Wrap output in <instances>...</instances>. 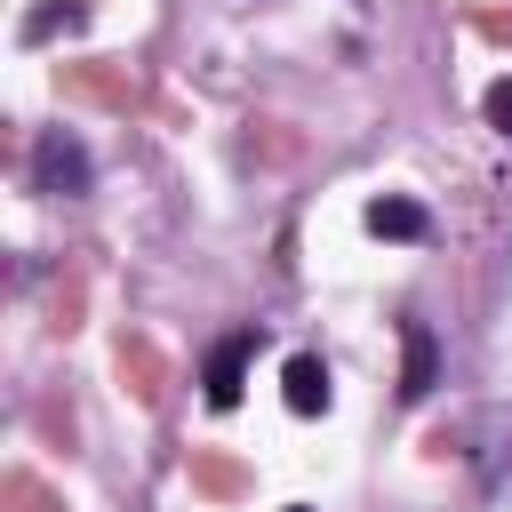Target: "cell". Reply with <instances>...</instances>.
Instances as JSON below:
<instances>
[{"label": "cell", "instance_id": "6da1fadb", "mask_svg": "<svg viewBox=\"0 0 512 512\" xmlns=\"http://www.w3.org/2000/svg\"><path fill=\"white\" fill-rule=\"evenodd\" d=\"M32 184L40 192H88V152H80V136H64V128H48L40 144H32Z\"/></svg>", "mask_w": 512, "mask_h": 512}, {"label": "cell", "instance_id": "7a4b0ae2", "mask_svg": "<svg viewBox=\"0 0 512 512\" xmlns=\"http://www.w3.org/2000/svg\"><path fill=\"white\" fill-rule=\"evenodd\" d=\"M472 440H480V448H472V456H480V488L504 496V488H512V408H480V416H472Z\"/></svg>", "mask_w": 512, "mask_h": 512}, {"label": "cell", "instance_id": "3957f363", "mask_svg": "<svg viewBox=\"0 0 512 512\" xmlns=\"http://www.w3.org/2000/svg\"><path fill=\"white\" fill-rule=\"evenodd\" d=\"M400 400H424L432 384H440V344H432V328L424 320H400Z\"/></svg>", "mask_w": 512, "mask_h": 512}, {"label": "cell", "instance_id": "277c9868", "mask_svg": "<svg viewBox=\"0 0 512 512\" xmlns=\"http://www.w3.org/2000/svg\"><path fill=\"white\" fill-rule=\"evenodd\" d=\"M248 352H256V336H248V328H240V336H224V344L208 352V408H232V400H240Z\"/></svg>", "mask_w": 512, "mask_h": 512}, {"label": "cell", "instance_id": "5b68a950", "mask_svg": "<svg viewBox=\"0 0 512 512\" xmlns=\"http://www.w3.org/2000/svg\"><path fill=\"white\" fill-rule=\"evenodd\" d=\"M368 232H376V240H424L432 216H424L408 192H384V200H368Z\"/></svg>", "mask_w": 512, "mask_h": 512}, {"label": "cell", "instance_id": "8992f818", "mask_svg": "<svg viewBox=\"0 0 512 512\" xmlns=\"http://www.w3.org/2000/svg\"><path fill=\"white\" fill-rule=\"evenodd\" d=\"M280 392H288V408H296V416H320V408H328V368H320L312 352H296V360H288V376H280Z\"/></svg>", "mask_w": 512, "mask_h": 512}, {"label": "cell", "instance_id": "52a82bcc", "mask_svg": "<svg viewBox=\"0 0 512 512\" xmlns=\"http://www.w3.org/2000/svg\"><path fill=\"white\" fill-rule=\"evenodd\" d=\"M80 24V8H64V0H48V8H32V24H24V40H48V32H72Z\"/></svg>", "mask_w": 512, "mask_h": 512}, {"label": "cell", "instance_id": "ba28073f", "mask_svg": "<svg viewBox=\"0 0 512 512\" xmlns=\"http://www.w3.org/2000/svg\"><path fill=\"white\" fill-rule=\"evenodd\" d=\"M480 104H488V128H496V136H512V72H504V80H488V96H480Z\"/></svg>", "mask_w": 512, "mask_h": 512}, {"label": "cell", "instance_id": "9c48e42d", "mask_svg": "<svg viewBox=\"0 0 512 512\" xmlns=\"http://www.w3.org/2000/svg\"><path fill=\"white\" fill-rule=\"evenodd\" d=\"M288 512H304V504H288Z\"/></svg>", "mask_w": 512, "mask_h": 512}]
</instances>
